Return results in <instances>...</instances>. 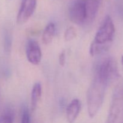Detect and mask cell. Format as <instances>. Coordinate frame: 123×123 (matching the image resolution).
<instances>
[{
  "mask_svg": "<svg viewBox=\"0 0 123 123\" xmlns=\"http://www.w3.org/2000/svg\"><path fill=\"white\" fill-rule=\"evenodd\" d=\"M100 0H73L68 9L71 21L77 25L89 24L96 18Z\"/></svg>",
  "mask_w": 123,
  "mask_h": 123,
  "instance_id": "6da1fadb",
  "label": "cell"
},
{
  "mask_svg": "<svg viewBox=\"0 0 123 123\" xmlns=\"http://www.w3.org/2000/svg\"><path fill=\"white\" fill-rule=\"evenodd\" d=\"M115 34V26L112 19L110 16H106L90 45V55L96 56L108 50L114 40Z\"/></svg>",
  "mask_w": 123,
  "mask_h": 123,
  "instance_id": "7a4b0ae2",
  "label": "cell"
},
{
  "mask_svg": "<svg viewBox=\"0 0 123 123\" xmlns=\"http://www.w3.org/2000/svg\"><path fill=\"white\" fill-rule=\"evenodd\" d=\"M108 85V84L94 76L86 96L88 114L91 118L95 117L100 109Z\"/></svg>",
  "mask_w": 123,
  "mask_h": 123,
  "instance_id": "3957f363",
  "label": "cell"
},
{
  "mask_svg": "<svg viewBox=\"0 0 123 123\" xmlns=\"http://www.w3.org/2000/svg\"><path fill=\"white\" fill-rule=\"evenodd\" d=\"M107 123H123V81L114 90Z\"/></svg>",
  "mask_w": 123,
  "mask_h": 123,
  "instance_id": "277c9868",
  "label": "cell"
},
{
  "mask_svg": "<svg viewBox=\"0 0 123 123\" xmlns=\"http://www.w3.org/2000/svg\"><path fill=\"white\" fill-rule=\"evenodd\" d=\"M117 66L112 58H106L102 60L96 68L95 76L109 84L114 78L118 76Z\"/></svg>",
  "mask_w": 123,
  "mask_h": 123,
  "instance_id": "5b68a950",
  "label": "cell"
},
{
  "mask_svg": "<svg viewBox=\"0 0 123 123\" xmlns=\"http://www.w3.org/2000/svg\"><path fill=\"white\" fill-rule=\"evenodd\" d=\"M36 6L37 0H22L17 16V23L20 25L26 23L33 14Z\"/></svg>",
  "mask_w": 123,
  "mask_h": 123,
  "instance_id": "8992f818",
  "label": "cell"
},
{
  "mask_svg": "<svg viewBox=\"0 0 123 123\" xmlns=\"http://www.w3.org/2000/svg\"><path fill=\"white\" fill-rule=\"evenodd\" d=\"M26 55L28 60L33 65H38L42 58V53L39 44L34 40L28 41L26 46Z\"/></svg>",
  "mask_w": 123,
  "mask_h": 123,
  "instance_id": "52a82bcc",
  "label": "cell"
},
{
  "mask_svg": "<svg viewBox=\"0 0 123 123\" xmlns=\"http://www.w3.org/2000/svg\"><path fill=\"white\" fill-rule=\"evenodd\" d=\"M81 109V103L78 98L73 99L67 106L66 116L68 123H74L78 118Z\"/></svg>",
  "mask_w": 123,
  "mask_h": 123,
  "instance_id": "ba28073f",
  "label": "cell"
},
{
  "mask_svg": "<svg viewBox=\"0 0 123 123\" xmlns=\"http://www.w3.org/2000/svg\"><path fill=\"white\" fill-rule=\"evenodd\" d=\"M42 85L39 82L35 83L31 91V105L32 111H34L37 108L42 97Z\"/></svg>",
  "mask_w": 123,
  "mask_h": 123,
  "instance_id": "9c48e42d",
  "label": "cell"
},
{
  "mask_svg": "<svg viewBox=\"0 0 123 123\" xmlns=\"http://www.w3.org/2000/svg\"><path fill=\"white\" fill-rule=\"evenodd\" d=\"M55 34V25L53 22L48 24L43 31L42 42L44 44H49L52 42Z\"/></svg>",
  "mask_w": 123,
  "mask_h": 123,
  "instance_id": "30bf717a",
  "label": "cell"
},
{
  "mask_svg": "<svg viewBox=\"0 0 123 123\" xmlns=\"http://www.w3.org/2000/svg\"><path fill=\"white\" fill-rule=\"evenodd\" d=\"M13 36L10 30H6L4 32V48L6 53H10L12 49Z\"/></svg>",
  "mask_w": 123,
  "mask_h": 123,
  "instance_id": "8fae6325",
  "label": "cell"
},
{
  "mask_svg": "<svg viewBox=\"0 0 123 123\" xmlns=\"http://www.w3.org/2000/svg\"><path fill=\"white\" fill-rule=\"evenodd\" d=\"M14 112L10 108H7L0 115V123H13Z\"/></svg>",
  "mask_w": 123,
  "mask_h": 123,
  "instance_id": "7c38bea8",
  "label": "cell"
},
{
  "mask_svg": "<svg viewBox=\"0 0 123 123\" xmlns=\"http://www.w3.org/2000/svg\"><path fill=\"white\" fill-rule=\"evenodd\" d=\"M76 37V31L73 26H69L64 33V39L66 42H70Z\"/></svg>",
  "mask_w": 123,
  "mask_h": 123,
  "instance_id": "4fadbf2b",
  "label": "cell"
},
{
  "mask_svg": "<svg viewBox=\"0 0 123 123\" xmlns=\"http://www.w3.org/2000/svg\"><path fill=\"white\" fill-rule=\"evenodd\" d=\"M21 123H31L30 115L27 108H24L21 117Z\"/></svg>",
  "mask_w": 123,
  "mask_h": 123,
  "instance_id": "5bb4252c",
  "label": "cell"
},
{
  "mask_svg": "<svg viewBox=\"0 0 123 123\" xmlns=\"http://www.w3.org/2000/svg\"><path fill=\"white\" fill-rule=\"evenodd\" d=\"M66 53H65L64 50L61 52V53L59 55V58H58V61H59V64L61 66L63 67L64 66L65 64H66Z\"/></svg>",
  "mask_w": 123,
  "mask_h": 123,
  "instance_id": "9a60e30c",
  "label": "cell"
},
{
  "mask_svg": "<svg viewBox=\"0 0 123 123\" xmlns=\"http://www.w3.org/2000/svg\"><path fill=\"white\" fill-rule=\"evenodd\" d=\"M121 64H122L123 67V55L121 56Z\"/></svg>",
  "mask_w": 123,
  "mask_h": 123,
  "instance_id": "2e32d148",
  "label": "cell"
}]
</instances>
